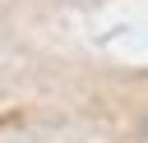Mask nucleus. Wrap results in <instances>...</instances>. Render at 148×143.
Masks as SVG:
<instances>
[{
	"mask_svg": "<svg viewBox=\"0 0 148 143\" xmlns=\"http://www.w3.org/2000/svg\"><path fill=\"white\" fill-rule=\"evenodd\" d=\"M143 138H148V115H143Z\"/></svg>",
	"mask_w": 148,
	"mask_h": 143,
	"instance_id": "obj_1",
	"label": "nucleus"
}]
</instances>
